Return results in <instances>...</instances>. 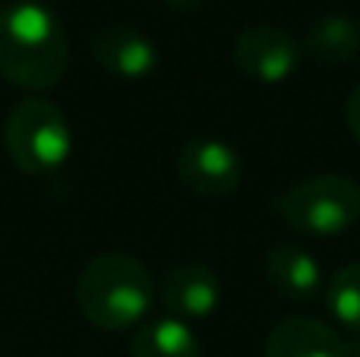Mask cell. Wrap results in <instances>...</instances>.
Segmentation results:
<instances>
[{
	"instance_id": "cell-1",
	"label": "cell",
	"mask_w": 360,
	"mask_h": 357,
	"mask_svg": "<svg viewBox=\"0 0 360 357\" xmlns=\"http://www.w3.org/2000/svg\"><path fill=\"white\" fill-rule=\"evenodd\" d=\"M70 48L63 25L38 0H16L0 10V76L29 92L63 79Z\"/></svg>"
},
{
	"instance_id": "cell-2",
	"label": "cell",
	"mask_w": 360,
	"mask_h": 357,
	"mask_svg": "<svg viewBox=\"0 0 360 357\" xmlns=\"http://www.w3.org/2000/svg\"><path fill=\"white\" fill-rule=\"evenodd\" d=\"M155 282L152 272L130 253H98L76 278V307L105 332H120L149 313Z\"/></svg>"
},
{
	"instance_id": "cell-3",
	"label": "cell",
	"mask_w": 360,
	"mask_h": 357,
	"mask_svg": "<svg viewBox=\"0 0 360 357\" xmlns=\"http://www.w3.org/2000/svg\"><path fill=\"white\" fill-rule=\"evenodd\" d=\"M275 215L294 231L335 238L357 225L360 187L345 174H316L275 196Z\"/></svg>"
},
{
	"instance_id": "cell-4",
	"label": "cell",
	"mask_w": 360,
	"mask_h": 357,
	"mask_svg": "<svg viewBox=\"0 0 360 357\" xmlns=\"http://www.w3.org/2000/svg\"><path fill=\"white\" fill-rule=\"evenodd\" d=\"M4 143L13 164L32 177L57 171L70 158L73 133L70 124L51 101L25 98L10 111L4 124Z\"/></svg>"
},
{
	"instance_id": "cell-5",
	"label": "cell",
	"mask_w": 360,
	"mask_h": 357,
	"mask_svg": "<svg viewBox=\"0 0 360 357\" xmlns=\"http://www.w3.org/2000/svg\"><path fill=\"white\" fill-rule=\"evenodd\" d=\"M300 44L294 41L291 32L278 25H247L234 41V63L247 79L262 82V86H278L291 79L300 67Z\"/></svg>"
},
{
	"instance_id": "cell-6",
	"label": "cell",
	"mask_w": 360,
	"mask_h": 357,
	"mask_svg": "<svg viewBox=\"0 0 360 357\" xmlns=\"http://www.w3.org/2000/svg\"><path fill=\"white\" fill-rule=\"evenodd\" d=\"M177 177L190 193L202 196V200H218L228 196L240 187L243 164L240 155L221 139H190L184 149L177 152Z\"/></svg>"
},
{
	"instance_id": "cell-7",
	"label": "cell",
	"mask_w": 360,
	"mask_h": 357,
	"mask_svg": "<svg viewBox=\"0 0 360 357\" xmlns=\"http://www.w3.org/2000/svg\"><path fill=\"white\" fill-rule=\"evenodd\" d=\"M92 54L105 73L117 79H146L158 67V48L133 25H101L92 35Z\"/></svg>"
},
{
	"instance_id": "cell-8",
	"label": "cell",
	"mask_w": 360,
	"mask_h": 357,
	"mask_svg": "<svg viewBox=\"0 0 360 357\" xmlns=\"http://www.w3.org/2000/svg\"><path fill=\"white\" fill-rule=\"evenodd\" d=\"M221 301V282L202 263H180L162 278V304L171 320H205Z\"/></svg>"
},
{
	"instance_id": "cell-9",
	"label": "cell",
	"mask_w": 360,
	"mask_h": 357,
	"mask_svg": "<svg viewBox=\"0 0 360 357\" xmlns=\"http://www.w3.org/2000/svg\"><path fill=\"white\" fill-rule=\"evenodd\" d=\"M266 357H351V348L326 323L313 316H288L269 332Z\"/></svg>"
},
{
	"instance_id": "cell-10",
	"label": "cell",
	"mask_w": 360,
	"mask_h": 357,
	"mask_svg": "<svg viewBox=\"0 0 360 357\" xmlns=\"http://www.w3.org/2000/svg\"><path fill=\"white\" fill-rule=\"evenodd\" d=\"M266 282L272 285V291L281 301L304 304L319 291L323 272H319V263L304 247L281 244L272 247L266 257Z\"/></svg>"
},
{
	"instance_id": "cell-11",
	"label": "cell",
	"mask_w": 360,
	"mask_h": 357,
	"mask_svg": "<svg viewBox=\"0 0 360 357\" xmlns=\"http://www.w3.org/2000/svg\"><path fill=\"white\" fill-rule=\"evenodd\" d=\"M304 51L323 67H345L360 54V22L345 13H329L310 25Z\"/></svg>"
},
{
	"instance_id": "cell-12",
	"label": "cell",
	"mask_w": 360,
	"mask_h": 357,
	"mask_svg": "<svg viewBox=\"0 0 360 357\" xmlns=\"http://www.w3.org/2000/svg\"><path fill=\"white\" fill-rule=\"evenodd\" d=\"M133 357H202L199 339L193 329L180 320L162 316V320L143 323L130 345Z\"/></svg>"
},
{
	"instance_id": "cell-13",
	"label": "cell",
	"mask_w": 360,
	"mask_h": 357,
	"mask_svg": "<svg viewBox=\"0 0 360 357\" xmlns=\"http://www.w3.org/2000/svg\"><path fill=\"white\" fill-rule=\"evenodd\" d=\"M326 304L348 332L360 335V263H348L329 278Z\"/></svg>"
},
{
	"instance_id": "cell-14",
	"label": "cell",
	"mask_w": 360,
	"mask_h": 357,
	"mask_svg": "<svg viewBox=\"0 0 360 357\" xmlns=\"http://www.w3.org/2000/svg\"><path fill=\"white\" fill-rule=\"evenodd\" d=\"M345 120H348L351 136L360 143V86L348 95V105H345Z\"/></svg>"
},
{
	"instance_id": "cell-15",
	"label": "cell",
	"mask_w": 360,
	"mask_h": 357,
	"mask_svg": "<svg viewBox=\"0 0 360 357\" xmlns=\"http://www.w3.org/2000/svg\"><path fill=\"white\" fill-rule=\"evenodd\" d=\"M165 4L174 6V10H180V13H193V10H199L205 0H165Z\"/></svg>"
}]
</instances>
